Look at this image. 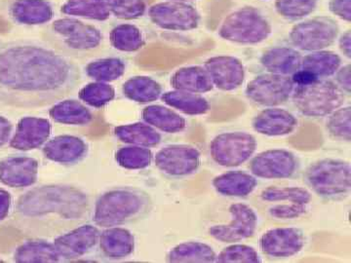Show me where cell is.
<instances>
[{
    "label": "cell",
    "instance_id": "ba28073f",
    "mask_svg": "<svg viewBox=\"0 0 351 263\" xmlns=\"http://www.w3.org/2000/svg\"><path fill=\"white\" fill-rule=\"evenodd\" d=\"M256 138L247 132H226L211 140L210 155L217 165L235 168L248 162L257 151Z\"/></svg>",
    "mask_w": 351,
    "mask_h": 263
},
{
    "label": "cell",
    "instance_id": "ac0fdd59",
    "mask_svg": "<svg viewBox=\"0 0 351 263\" xmlns=\"http://www.w3.org/2000/svg\"><path fill=\"white\" fill-rule=\"evenodd\" d=\"M39 163L27 156H10L0 160V182L11 188L34 186L38 179Z\"/></svg>",
    "mask_w": 351,
    "mask_h": 263
},
{
    "label": "cell",
    "instance_id": "d6986e66",
    "mask_svg": "<svg viewBox=\"0 0 351 263\" xmlns=\"http://www.w3.org/2000/svg\"><path fill=\"white\" fill-rule=\"evenodd\" d=\"M89 147L83 138L71 135L57 136L43 145L44 157L60 165L73 166L82 163L88 155Z\"/></svg>",
    "mask_w": 351,
    "mask_h": 263
},
{
    "label": "cell",
    "instance_id": "f6af8a7d",
    "mask_svg": "<svg viewBox=\"0 0 351 263\" xmlns=\"http://www.w3.org/2000/svg\"><path fill=\"white\" fill-rule=\"evenodd\" d=\"M308 211V205L297 203H281L276 204L269 209V214L276 219H295L301 218Z\"/></svg>",
    "mask_w": 351,
    "mask_h": 263
},
{
    "label": "cell",
    "instance_id": "4dcf8cb0",
    "mask_svg": "<svg viewBox=\"0 0 351 263\" xmlns=\"http://www.w3.org/2000/svg\"><path fill=\"white\" fill-rule=\"evenodd\" d=\"M122 94L128 100L145 105L159 100L163 94V87L149 76H134L122 85Z\"/></svg>",
    "mask_w": 351,
    "mask_h": 263
},
{
    "label": "cell",
    "instance_id": "f35d334b",
    "mask_svg": "<svg viewBox=\"0 0 351 263\" xmlns=\"http://www.w3.org/2000/svg\"><path fill=\"white\" fill-rule=\"evenodd\" d=\"M114 87L110 83L93 82L88 83L78 92L83 103L93 108H103L115 99Z\"/></svg>",
    "mask_w": 351,
    "mask_h": 263
},
{
    "label": "cell",
    "instance_id": "f546056e",
    "mask_svg": "<svg viewBox=\"0 0 351 263\" xmlns=\"http://www.w3.org/2000/svg\"><path fill=\"white\" fill-rule=\"evenodd\" d=\"M13 260L19 263H54L62 262L54 244L43 238L29 240L20 245Z\"/></svg>",
    "mask_w": 351,
    "mask_h": 263
},
{
    "label": "cell",
    "instance_id": "8992f818",
    "mask_svg": "<svg viewBox=\"0 0 351 263\" xmlns=\"http://www.w3.org/2000/svg\"><path fill=\"white\" fill-rule=\"evenodd\" d=\"M293 103L306 117L319 118L343 107L346 93L332 80L322 78L304 85H295Z\"/></svg>",
    "mask_w": 351,
    "mask_h": 263
},
{
    "label": "cell",
    "instance_id": "3957f363",
    "mask_svg": "<svg viewBox=\"0 0 351 263\" xmlns=\"http://www.w3.org/2000/svg\"><path fill=\"white\" fill-rule=\"evenodd\" d=\"M152 208L154 201L144 189L120 186L99 196L92 221L101 228L130 225L147 218Z\"/></svg>",
    "mask_w": 351,
    "mask_h": 263
},
{
    "label": "cell",
    "instance_id": "e0dca14e",
    "mask_svg": "<svg viewBox=\"0 0 351 263\" xmlns=\"http://www.w3.org/2000/svg\"><path fill=\"white\" fill-rule=\"evenodd\" d=\"M205 69L215 88L221 91H234L244 83L245 68L242 62L232 56H215L204 63Z\"/></svg>",
    "mask_w": 351,
    "mask_h": 263
},
{
    "label": "cell",
    "instance_id": "603a6c76",
    "mask_svg": "<svg viewBox=\"0 0 351 263\" xmlns=\"http://www.w3.org/2000/svg\"><path fill=\"white\" fill-rule=\"evenodd\" d=\"M101 257L110 260H125L135 251V237L130 230L114 226L105 228L99 239Z\"/></svg>",
    "mask_w": 351,
    "mask_h": 263
},
{
    "label": "cell",
    "instance_id": "681fc988",
    "mask_svg": "<svg viewBox=\"0 0 351 263\" xmlns=\"http://www.w3.org/2000/svg\"><path fill=\"white\" fill-rule=\"evenodd\" d=\"M13 125L5 117L0 116V147L10 142Z\"/></svg>",
    "mask_w": 351,
    "mask_h": 263
},
{
    "label": "cell",
    "instance_id": "83f0119b",
    "mask_svg": "<svg viewBox=\"0 0 351 263\" xmlns=\"http://www.w3.org/2000/svg\"><path fill=\"white\" fill-rule=\"evenodd\" d=\"M113 134L123 144L149 149L157 147L162 142L161 134L144 121L115 127Z\"/></svg>",
    "mask_w": 351,
    "mask_h": 263
},
{
    "label": "cell",
    "instance_id": "30bf717a",
    "mask_svg": "<svg viewBox=\"0 0 351 263\" xmlns=\"http://www.w3.org/2000/svg\"><path fill=\"white\" fill-rule=\"evenodd\" d=\"M147 16L154 25L171 32H189L197 29L201 16L189 2H158L149 6Z\"/></svg>",
    "mask_w": 351,
    "mask_h": 263
},
{
    "label": "cell",
    "instance_id": "44dd1931",
    "mask_svg": "<svg viewBox=\"0 0 351 263\" xmlns=\"http://www.w3.org/2000/svg\"><path fill=\"white\" fill-rule=\"evenodd\" d=\"M299 120L293 113L284 108H267L252 120V127L261 135L267 137H283L294 133Z\"/></svg>",
    "mask_w": 351,
    "mask_h": 263
},
{
    "label": "cell",
    "instance_id": "836d02e7",
    "mask_svg": "<svg viewBox=\"0 0 351 263\" xmlns=\"http://www.w3.org/2000/svg\"><path fill=\"white\" fill-rule=\"evenodd\" d=\"M61 13L68 17L106 22L112 17L106 0H66Z\"/></svg>",
    "mask_w": 351,
    "mask_h": 263
},
{
    "label": "cell",
    "instance_id": "4fadbf2b",
    "mask_svg": "<svg viewBox=\"0 0 351 263\" xmlns=\"http://www.w3.org/2000/svg\"><path fill=\"white\" fill-rule=\"evenodd\" d=\"M157 169L170 179H184L195 175L201 167V153L189 145H170L159 149L154 155Z\"/></svg>",
    "mask_w": 351,
    "mask_h": 263
},
{
    "label": "cell",
    "instance_id": "2e32d148",
    "mask_svg": "<svg viewBox=\"0 0 351 263\" xmlns=\"http://www.w3.org/2000/svg\"><path fill=\"white\" fill-rule=\"evenodd\" d=\"M306 236L297 227H277L267 230L258 241L263 255L270 258H290L301 253Z\"/></svg>",
    "mask_w": 351,
    "mask_h": 263
},
{
    "label": "cell",
    "instance_id": "f907efd6",
    "mask_svg": "<svg viewBox=\"0 0 351 263\" xmlns=\"http://www.w3.org/2000/svg\"><path fill=\"white\" fill-rule=\"evenodd\" d=\"M339 48L348 59L351 58V32L346 31L339 39Z\"/></svg>",
    "mask_w": 351,
    "mask_h": 263
},
{
    "label": "cell",
    "instance_id": "cb8c5ba5",
    "mask_svg": "<svg viewBox=\"0 0 351 263\" xmlns=\"http://www.w3.org/2000/svg\"><path fill=\"white\" fill-rule=\"evenodd\" d=\"M302 55L289 46H276L265 51L261 57L263 68L270 73L292 76L301 69Z\"/></svg>",
    "mask_w": 351,
    "mask_h": 263
},
{
    "label": "cell",
    "instance_id": "b9f144b4",
    "mask_svg": "<svg viewBox=\"0 0 351 263\" xmlns=\"http://www.w3.org/2000/svg\"><path fill=\"white\" fill-rule=\"evenodd\" d=\"M326 129L329 135L339 142H350L351 108L341 107L328 115Z\"/></svg>",
    "mask_w": 351,
    "mask_h": 263
},
{
    "label": "cell",
    "instance_id": "f1b7e54d",
    "mask_svg": "<svg viewBox=\"0 0 351 263\" xmlns=\"http://www.w3.org/2000/svg\"><path fill=\"white\" fill-rule=\"evenodd\" d=\"M142 119L156 130L167 134H177L186 129V120L170 108L160 105L145 107L142 112Z\"/></svg>",
    "mask_w": 351,
    "mask_h": 263
},
{
    "label": "cell",
    "instance_id": "5b68a950",
    "mask_svg": "<svg viewBox=\"0 0 351 263\" xmlns=\"http://www.w3.org/2000/svg\"><path fill=\"white\" fill-rule=\"evenodd\" d=\"M304 181L323 200H345L351 192L350 163L336 158L315 161L304 171Z\"/></svg>",
    "mask_w": 351,
    "mask_h": 263
},
{
    "label": "cell",
    "instance_id": "74e56055",
    "mask_svg": "<svg viewBox=\"0 0 351 263\" xmlns=\"http://www.w3.org/2000/svg\"><path fill=\"white\" fill-rule=\"evenodd\" d=\"M154 155L149 147L128 145L115 152L114 159L120 167L126 170H144L149 168Z\"/></svg>",
    "mask_w": 351,
    "mask_h": 263
},
{
    "label": "cell",
    "instance_id": "277c9868",
    "mask_svg": "<svg viewBox=\"0 0 351 263\" xmlns=\"http://www.w3.org/2000/svg\"><path fill=\"white\" fill-rule=\"evenodd\" d=\"M43 36L48 45L69 58L91 56L104 41L100 29L75 17L52 21Z\"/></svg>",
    "mask_w": 351,
    "mask_h": 263
},
{
    "label": "cell",
    "instance_id": "f5cc1de1",
    "mask_svg": "<svg viewBox=\"0 0 351 263\" xmlns=\"http://www.w3.org/2000/svg\"><path fill=\"white\" fill-rule=\"evenodd\" d=\"M3 262V260H0V262Z\"/></svg>",
    "mask_w": 351,
    "mask_h": 263
},
{
    "label": "cell",
    "instance_id": "52a82bcc",
    "mask_svg": "<svg viewBox=\"0 0 351 263\" xmlns=\"http://www.w3.org/2000/svg\"><path fill=\"white\" fill-rule=\"evenodd\" d=\"M219 38L241 45H256L271 36L269 21L258 9L241 7L228 14L219 29Z\"/></svg>",
    "mask_w": 351,
    "mask_h": 263
},
{
    "label": "cell",
    "instance_id": "d590c367",
    "mask_svg": "<svg viewBox=\"0 0 351 263\" xmlns=\"http://www.w3.org/2000/svg\"><path fill=\"white\" fill-rule=\"evenodd\" d=\"M126 71V62L119 57L101 58L87 64L84 73L93 82L110 83L120 79Z\"/></svg>",
    "mask_w": 351,
    "mask_h": 263
},
{
    "label": "cell",
    "instance_id": "5bb4252c",
    "mask_svg": "<svg viewBox=\"0 0 351 263\" xmlns=\"http://www.w3.org/2000/svg\"><path fill=\"white\" fill-rule=\"evenodd\" d=\"M230 221L228 225H217L208 229V234L225 244L244 241L255 235L258 226V216L248 205L235 203L228 209Z\"/></svg>",
    "mask_w": 351,
    "mask_h": 263
},
{
    "label": "cell",
    "instance_id": "d6a6232c",
    "mask_svg": "<svg viewBox=\"0 0 351 263\" xmlns=\"http://www.w3.org/2000/svg\"><path fill=\"white\" fill-rule=\"evenodd\" d=\"M341 58L336 52L329 50L315 51L302 56V71L311 73L318 79L335 75L341 66Z\"/></svg>",
    "mask_w": 351,
    "mask_h": 263
},
{
    "label": "cell",
    "instance_id": "9c48e42d",
    "mask_svg": "<svg viewBox=\"0 0 351 263\" xmlns=\"http://www.w3.org/2000/svg\"><path fill=\"white\" fill-rule=\"evenodd\" d=\"M339 34L338 23L332 18L320 16L295 24L289 38L295 49L311 53L331 47Z\"/></svg>",
    "mask_w": 351,
    "mask_h": 263
},
{
    "label": "cell",
    "instance_id": "6da1fadb",
    "mask_svg": "<svg viewBox=\"0 0 351 263\" xmlns=\"http://www.w3.org/2000/svg\"><path fill=\"white\" fill-rule=\"evenodd\" d=\"M80 66L48 44L0 43V103L38 108L64 100L80 85Z\"/></svg>",
    "mask_w": 351,
    "mask_h": 263
},
{
    "label": "cell",
    "instance_id": "60d3db41",
    "mask_svg": "<svg viewBox=\"0 0 351 263\" xmlns=\"http://www.w3.org/2000/svg\"><path fill=\"white\" fill-rule=\"evenodd\" d=\"M110 15L119 20H138L145 17L152 0H106Z\"/></svg>",
    "mask_w": 351,
    "mask_h": 263
},
{
    "label": "cell",
    "instance_id": "9a60e30c",
    "mask_svg": "<svg viewBox=\"0 0 351 263\" xmlns=\"http://www.w3.org/2000/svg\"><path fill=\"white\" fill-rule=\"evenodd\" d=\"M101 231L96 225H82L55 237L53 244L62 262H75L98 246Z\"/></svg>",
    "mask_w": 351,
    "mask_h": 263
},
{
    "label": "cell",
    "instance_id": "c3c4849f",
    "mask_svg": "<svg viewBox=\"0 0 351 263\" xmlns=\"http://www.w3.org/2000/svg\"><path fill=\"white\" fill-rule=\"evenodd\" d=\"M12 208V196L5 189L0 188V223L9 216Z\"/></svg>",
    "mask_w": 351,
    "mask_h": 263
},
{
    "label": "cell",
    "instance_id": "ffe728a7",
    "mask_svg": "<svg viewBox=\"0 0 351 263\" xmlns=\"http://www.w3.org/2000/svg\"><path fill=\"white\" fill-rule=\"evenodd\" d=\"M52 133V124L48 119L27 116L18 122L9 145L16 151H29L45 145Z\"/></svg>",
    "mask_w": 351,
    "mask_h": 263
},
{
    "label": "cell",
    "instance_id": "d4e9b609",
    "mask_svg": "<svg viewBox=\"0 0 351 263\" xmlns=\"http://www.w3.org/2000/svg\"><path fill=\"white\" fill-rule=\"evenodd\" d=\"M212 186L219 195L245 198L251 195L257 188L258 179L255 175L243 171H228L215 177Z\"/></svg>",
    "mask_w": 351,
    "mask_h": 263
},
{
    "label": "cell",
    "instance_id": "816d5d0a",
    "mask_svg": "<svg viewBox=\"0 0 351 263\" xmlns=\"http://www.w3.org/2000/svg\"><path fill=\"white\" fill-rule=\"evenodd\" d=\"M170 1L189 2L195 1V0H170Z\"/></svg>",
    "mask_w": 351,
    "mask_h": 263
},
{
    "label": "cell",
    "instance_id": "1f68e13d",
    "mask_svg": "<svg viewBox=\"0 0 351 263\" xmlns=\"http://www.w3.org/2000/svg\"><path fill=\"white\" fill-rule=\"evenodd\" d=\"M161 101L171 108L179 110L184 114L195 116V115L206 114L211 105L209 101L200 94L189 93V92L174 90L165 92L161 96Z\"/></svg>",
    "mask_w": 351,
    "mask_h": 263
},
{
    "label": "cell",
    "instance_id": "7a4b0ae2",
    "mask_svg": "<svg viewBox=\"0 0 351 263\" xmlns=\"http://www.w3.org/2000/svg\"><path fill=\"white\" fill-rule=\"evenodd\" d=\"M91 214V201L82 189L69 184H44L21 195L13 219L32 238H51L84 225Z\"/></svg>",
    "mask_w": 351,
    "mask_h": 263
},
{
    "label": "cell",
    "instance_id": "7dc6e473",
    "mask_svg": "<svg viewBox=\"0 0 351 263\" xmlns=\"http://www.w3.org/2000/svg\"><path fill=\"white\" fill-rule=\"evenodd\" d=\"M335 83L346 95H350L351 92V66L350 64L346 66H341V68L335 73Z\"/></svg>",
    "mask_w": 351,
    "mask_h": 263
},
{
    "label": "cell",
    "instance_id": "e575fe53",
    "mask_svg": "<svg viewBox=\"0 0 351 263\" xmlns=\"http://www.w3.org/2000/svg\"><path fill=\"white\" fill-rule=\"evenodd\" d=\"M217 253L209 245L191 241L177 245L171 249L166 260L168 262H215Z\"/></svg>",
    "mask_w": 351,
    "mask_h": 263
},
{
    "label": "cell",
    "instance_id": "ee69618b",
    "mask_svg": "<svg viewBox=\"0 0 351 263\" xmlns=\"http://www.w3.org/2000/svg\"><path fill=\"white\" fill-rule=\"evenodd\" d=\"M262 262V258L255 248L248 245L235 243L230 245L223 249V251H219L215 260V262L219 263H261Z\"/></svg>",
    "mask_w": 351,
    "mask_h": 263
},
{
    "label": "cell",
    "instance_id": "7402d4cb",
    "mask_svg": "<svg viewBox=\"0 0 351 263\" xmlns=\"http://www.w3.org/2000/svg\"><path fill=\"white\" fill-rule=\"evenodd\" d=\"M7 13L15 24L32 27L49 24L55 16L49 0H11Z\"/></svg>",
    "mask_w": 351,
    "mask_h": 263
},
{
    "label": "cell",
    "instance_id": "7c38bea8",
    "mask_svg": "<svg viewBox=\"0 0 351 263\" xmlns=\"http://www.w3.org/2000/svg\"><path fill=\"white\" fill-rule=\"evenodd\" d=\"M250 160L249 169L257 179H293L301 170L299 157L287 149H269L252 157Z\"/></svg>",
    "mask_w": 351,
    "mask_h": 263
},
{
    "label": "cell",
    "instance_id": "4316f807",
    "mask_svg": "<svg viewBox=\"0 0 351 263\" xmlns=\"http://www.w3.org/2000/svg\"><path fill=\"white\" fill-rule=\"evenodd\" d=\"M49 116L56 123L63 125L86 126L94 120V114L82 101L62 100L49 110Z\"/></svg>",
    "mask_w": 351,
    "mask_h": 263
},
{
    "label": "cell",
    "instance_id": "bcb514c9",
    "mask_svg": "<svg viewBox=\"0 0 351 263\" xmlns=\"http://www.w3.org/2000/svg\"><path fill=\"white\" fill-rule=\"evenodd\" d=\"M329 10L339 19L351 22V0H330Z\"/></svg>",
    "mask_w": 351,
    "mask_h": 263
},
{
    "label": "cell",
    "instance_id": "ab89813d",
    "mask_svg": "<svg viewBox=\"0 0 351 263\" xmlns=\"http://www.w3.org/2000/svg\"><path fill=\"white\" fill-rule=\"evenodd\" d=\"M260 197L263 202L297 203V204L309 206L311 193L306 188H300V186H286V188L269 186L263 189Z\"/></svg>",
    "mask_w": 351,
    "mask_h": 263
},
{
    "label": "cell",
    "instance_id": "8fae6325",
    "mask_svg": "<svg viewBox=\"0 0 351 263\" xmlns=\"http://www.w3.org/2000/svg\"><path fill=\"white\" fill-rule=\"evenodd\" d=\"M294 88L291 76L267 73L252 79L247 84L245 94L258 105L276 108L290 100Z\"/></svg>",
    "mask_w": 351,
    "mask_h": 263
},
{
    "label": "cell",
    "instance_id": "484cf974",
    "mask_svg": "<svg viewBox=\"0 0 351 263\" xmlns=\"http://www.w3.org/2000/svg\"><path fill=\"white\" fill-rule=\"evenodd\" d=\"M170 84L174 90L189 93L205 94L214 89L213 82L204 66H184L171 76Z\"/></svg>",
    "mask_w": 351,
    "mask_h": 263
},
{
    "label": "cell",
    "instance_id": "8d00e7d4",
    "mask_svg": "<svg viewBox=\"0 0 351 263\" xmlns=\"http://www.w3.org/2000/svg\"><path fill=\"white\" fill-rule=\"evenodd\" d=\"M110 43L120 52L134 53L144 48L145 39L142 29L137 25L120 24L110 31Z\"/></svg>",
    "mask_w": 351,
    "mask_h": 263
},
{
    "label": "cell",
    "instance_id": "7bdbcfd3",
    "mask_svg": "<svg viewBox=\"0 0 351 263\" xmlns=\"http://www.w3.org/2000/svg\"><path fill=\"white\" fill-rule=\"evenodd\" d=\"M318 0H276V12L289 21H299L308 17L316 10Z\"/></svg>",
    "mask_w": 351,
    "mask_h": 263
}]
</instances>
